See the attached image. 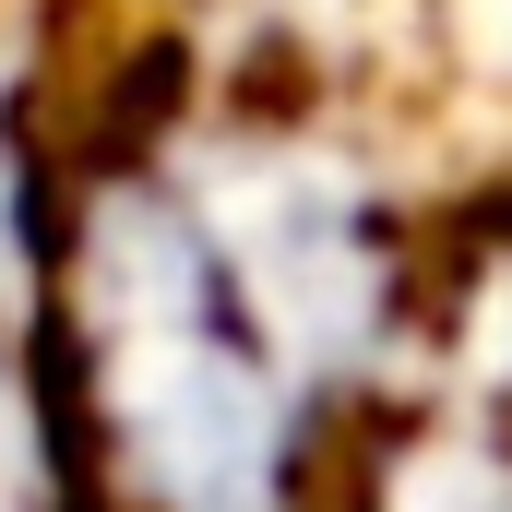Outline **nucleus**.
I'll use <instances>...</instances> for the list:
<instances>
[{"instance_id": "nucleus-1", "label": "nucleus", "mask_w": 512, "mask_h": 512, "mask_svg": "<svg viewBox=\"0 0 512 512\" xmlns=\"http://www.w3.org/2000/svg\"><path fill=\"white\" fill-rule=\"evenodd\" d=\"M48 262L96 512H334L358 417L274 346L167 131L48 167Z\"/></svg>"}, {"instance_id": "nucleus-2", "label": "nucleus", "mask_w": 512, "mask_h": 512, "mask_svg": "<svg viewBox=\"0 0 512 512\" xmlns=\"http://www.w3.org/2000/svg\"><path fill=\"white\" fill-rule=\"evenodd\" d=\"M0 512H96L72 382H60V262H48V167L0 120Z\"/></svg>"}]
</instances>
